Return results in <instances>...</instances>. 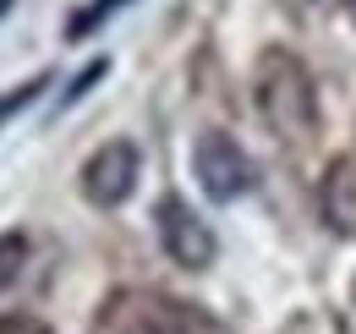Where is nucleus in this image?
Here are the masks:
<instances>
[{"mask_svg": "<svg viewBox=\"0 0 356 334\" xmlns=\"http://www.w3.org/2000/svg\"><path fill=\"white\" fill-rule=\"evenodd\" d=\"M252 110L274 143L302 148L318 137V83L307 61L285 44H264L252 61Z\"/></svg>", "mask_w": 356, "mask_h": 334, "instance_id": "nucleus-1", "label": "nucleus"}, {"mask_svg": "<svg viewBox=\"0 0 356 334\" xmlns=\"http://www.w3.org/2000/svg\"><path fill=\"white\" fill-rule=\"evenodd\" d=\"M93 334H230V329L214 312H203L197 301L148 291V285H127L99 307Z\"/></svg>", "mask_w": 356, "mask_h": 334, "instance_id": "nucleus-2", "label": "nucleus"}, {"mask_svg": "<svg viewBox=\"0 0 356 334\" xmlns=\"http://www.w3.org/2000/svg\"><path fill=\"white\" fill-rule=\"evenodd\" d=\"M192 181L203 186L209 203H236L258 186V165L225 126H203L192 137Z\"/></svg>", "mask_w": 356, "mask_h": 334, "instance_id": "nucleus-3", "label": "nucleus"}, {"mask_svg": "<svg viewBox=\"0 0 356 334\" xmlns=\"http://www.w3.org/2000/svg\"><path fill=\"white\" fill-rule=\"evenodd\" d=\"M154 236H159V252H165L176 269H186V274H203V269H214V257H220L214 225L192 209L186 198H176V192H165V198L154 203Z\"/></svg>", "mask_w": 356, "mask_h": 334, "instance_id": "nucleus-4", "label": "nucleus"}, {"mask_svg": "<svg viewBox=\"0 0 356 334\" xmlns=\"http://www.w3.org/2000/svg\"><path fill=\"white\" fill-rule=\"evenodd\" d=\"M137 175H143V154H137L132 137H110L99 143L83 170H77V192L88 209H121L127 198L137 192Z\"/></svg>", "mask_w": 356, "mask_h": 334, "instance_id": "nucleus-5", "label": "nucleus"}, {"mask_svg": "<svg viewBox=\"0 0 356 334\" xmlns=\"http://www.w3.org/2000/svg\"><path fill=\"white\" fill-rule=\"evenodd\" d=\"M318 214L340 241H356V154L329 159L323 181H318Z\"/></svg>", "mask_w": 356, "mask_h": 334, "instance_id": "nucleus-6", "label": "nucleus"}, {"mask_svg": "<svg viewBox=\"0 0 356 334\" xmlns=\"http://www.w3.org/2000/svg\"><path fill=\"white\" fill-rule=\"evenodd\" d=\"M28 252H33L28 230H0V296L17 291V280L28 274Z\"/></svg>", "mask_w": 356, "mask_h": 334, "instance_id": "nucleus-7", "label": "nucleus"}, {"mask_svg": "<svg viewBox=\"0 0 356 334\" xmlns=\"http://www.w3.org/2000/svg\"><path fill=\"white\" fill-rule=\"evenodd\" d=\"M274 334H351V329H346V318L334 307H296Z\"/></svg>", "mask_w": 356, "mask_h": 334, "instance_id": "nucleus-8", "label": "nucleus"}, {"mask_svg": "<svg viewBox=\"0 0 356 334\" xmlns=\"http://www.w3.org/2000/svg\"><path fill=\"white\" fill-rule=\"evenodd\" d=\"M121 6H132V0H88V6H83V11L66 22V39H88L93 28H99V22H110Z\"/></svg>", "mask_w": 356, "mask_h": 334, "instance_id": "nucleus-9", "label": "nucleus"}, {"mask_svg": "<svg viewBox=\"0 0 356 334\" xmlns=\"http://www.w3.org/2000/svg\"><path fill=\"white\" fill-rule=\"evenodd\" d=\"M44 88H49V72H39V77H33V83L11 88V93H0V126L11 121V116H17V110H28V104H33V99H39V93H44Z\"/></svg>", "mask_w": 356, "mask_h": 334, "instance_id": "nucleus-10", "label": "nucleus"}, {"mask_svg": "<svg viewBox=\"0 0 356 334\" xmlns=\"http://www.w3.org/2000/svg\"><path fill=\"white\" fill-rule=\"evenodd\" d=\"M104 72H110V61H88V66H83V72H77V77H72V88H66V93H60V110H72V104H77V99H88V88L99 83V77H104Z\"/></svg>", "mask_w": 356, "mask_h": 334, "instance_id": "nucleus-11", "label": "nucleus"}, {"mask_svg": "<svg viewBox=\"0 0 356 334\" xmlns=\"http://www.w3.org/2000/svg\"><path fill=\"white\" fill-rule=\"evenodd\" d=\"M0 334H55L39 318V312H28V307H11V312H0Z\"/></svg>", "mask_w": 356, "mask_h": 334, "instance_id": "nucleus-12", "label": "nucleus"}, {"mask_svg": "<svg viewBox=\"0 0 356 334\" xmlns=\"http://www.w3.org/2000/svg\"><path fill=\"white\" fill-rule=\"evenodd\" d=\"M285 6H296V11H302V6H312V0H285Z\"/></svg>", "mask_w": 356, "mask_h": 334, "instance_id": "nucleus-13", "label": "nucleus"}, {"mask_svg": "<svg viewBox=\"0 0 356 334\" xmlns=\"http://www.w3.org/2000/svg\"><path fill=\"white\" fill-rule=\"evenodd\" d=\"M351 301H356V274H351Z\"/></svg>", "mask_w": 356, "mask_h": 334, "instance_id": "nucleus-14", "label": "nucleus"}]
</instances>
